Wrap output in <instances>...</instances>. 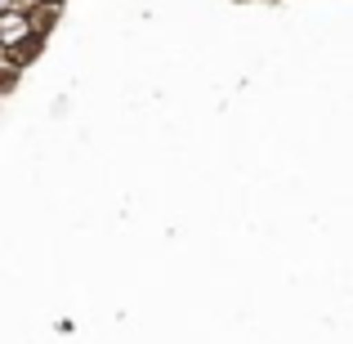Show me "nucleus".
Masks as SVG:
<instances>
[{"instance_id": "1", "label": "nucleus", "mask_w": 353, "mask_h": 344, "mask_svg": "<svg viewBox=\"0 0 353 344\" xmlns=\"http://www.w3.org/2000/svg\"><path fill=\"white\" fill-rule=\"evenodd\" d=\"M41 5H45V0H14V9H18V14H36Z\"/></svg>"}]
</instances>
